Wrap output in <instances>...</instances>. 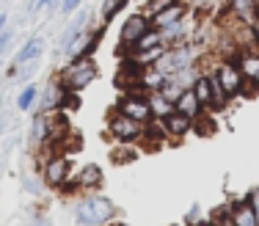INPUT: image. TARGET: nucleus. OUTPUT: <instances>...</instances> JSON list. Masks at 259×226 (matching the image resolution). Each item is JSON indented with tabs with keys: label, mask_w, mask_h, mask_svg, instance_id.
<instances>
[{
	"label": "nucleus",
	"mask_w": 259,
	"mask_h": 226,
	"mask_svg": "<svg viewBox=\"0 0 259 226\" xmlns=\"http://www.w3.org/2000/svg\"><path fill=\"white\" fill-rule=\"evenodd\" d=\"M97 75H100V66H97L94 58H77V61H69V66L61 72L58 80L64 85V91L77 94V91L89 88L97 80Z\"/></svg>",
	"instance_id": "f257e3e1"
},
{
	"label": "nucleus",
	"mask_w": 259,
	"mask_h": 226,
	"mask_svg": "<svg viewBox=\"0 0 259 226\" xmlns=\"http://www.w3.org/2000/svg\"><path fill=\"white\" fill-rule=\"evenodd\" d=\"M196 64V50L188 44V41H182V44H171L163 50V56H160L155 64L157 72H163L165 77H174L180 69H188V66Z\"/></svg>",
	"instance_id": "f03ea898"
},
{
	"label": "nucleus",
	"mask_w": 259,
	"mask_h": 226,
	"mask_svg": "<svg viewBox=\"0 0 259 226\" xmlns=\"http://www.w3.org/2000/svg\"><path fill=\"white\" fill-rule=\"evenodd\" d=\"M108 135L113 138L116 144H144L146 135V124H138V121L127 119L124 113L119 111H110L108 116Z\"/></svg>",
	"instance_id": "7ed1b4c3"
},
{
	"label": "nucleus",
	"mask_w": 259,
	"mask_h": 226,
	"mask_svg": "<svg viewBox=\"0 0 259 226\" xmlns=\"http://www.w3.org/2000/svg\"><path fill=\"white\" fill-rule=\"evenodd\" d=\"M212 75H215V80L224 85L229 100H237L240 94H245V77L234 58H218V64L212 66Z\"/></svg>",
	"instance_id": "20e7f679"
},
{
	"label": "nucleus",
	"mask_w": 259,
	"mask_h": 226,
	"mask_svg": "<svg viewBox=\"0 0 259 226\" xmlns=\"http://www.w3.org/2000/svg\"><path fill=\"white\" fill-rule=\"evenodd\" d=\"M72 176V160L66 157V152H53L41 160V182L47 188H64L66 179Z\"/></svg>",
	"instance_id": "39448f33"
},
{
	"label": "nucleus",
	"mask_w": 259,
	"mask_h": 226,
	"mask_svg": "<svg viewBox=\"0 0 259 226\" xmlns=\"http://www.w3.org/2000/svg\"><path fill=\"white\" fill-rule=\"evenodd\" d=\"M152 30V20L144 14V11H138V14H130L124 20V25L119 30V47L121 53H127L130 47L135 44V41H141L146 33Z\"/></svg>",
	"instance_id": "423d86ee"
},
{
	"label": "nucleus",
	"mask_w": 259,
	"mask_h": 226,
	"mask_svg": "<svg viewBox=\"0 0 259 226\" xmlns=\"http://www.w3.org/2000/svg\"><path fill=\"white\" fill-rule=\"evenodd\" d=\"M113 111L124 113L127 119L138 121V124H149V121H155L152 119V111H149V102H146V94H121Z\"/></svg>",
	"instance_id": "0eeeda50"
},
{
	"label": "nucleus",
	"mask_w": 259,
	"mask_h": 226,
	"mask_svg": "<svg viewBox=\"0 0 259 226\" xmlns=\"http://www.w3.org/2000/svg\"><path fill=\"white\" fill-rule=\"evenodd\" d=\"M83 201H85V207H89V212H91V218H94L97 226H110L116 221V215H119L116 201L102 196V193H85Z\"/></svg>",
	"instance_id": "6e6552de"
},
{
	"label": "nucleus",
	"mask_w": 259,
	"mask_h": 226,
	"mask_svg": "<svg viewBox=\"0 0 259 226\" xmlns=\"http://www.w3.org/2000/svg\"><path fill=\"white\" fill-rule=\"evenodd\" d=\"M240 72H243L245 77V94H256L259 91V47H245V50H240L237 56Z\"/></svg>",
	"instance_id": "1a4fd4ad"
},
{
	"label": "nucleus",
	"mask_w": 259,
	"mask_h": 226,
	"mask_svg": "<svg viewBox=\"0 0 259 226\" xmlns=\"http://www.w3.org/2000/svg\"><path fill=\"white\" fill-rule=\"evenodd\" d=\"M100 39H102V28H85L83 33L72 41V47L66 50V56H69L72 61L91 58V53H94V47L100 44Z\"/></svg>",
	"instance_id": "9d476101"
},
{
	"label": "nucleus",
	"mask_w": 259,
	"mask_h": 226,
	"mask_svg": "<svg viewBox=\"0 0 259 226\" xmlns=\"http://www.w3.org/2000/svg\"><path fill=\"white\" fill-rule=\"evenodd\" d=\"M188 11H190V9H188V6L182 3V0H174V3L168 6V9H163V11H160V14L149 17V20H152V28L163 33V30H168V28L180 25V22L185 20V17H188Z\"/></svg>",
	"instance_id": "9b49d317"
},
{
	"label": "nucleus",
	"mask_w": 259,
	"mask_h": 226,
	"mask_svg": "<svg viewBox=\"0 0 259 226\" xmlns=\"http://www.w3.org/2000/svg\"><path fill=\"white\" fill-rule=\"evenodd\" d=\"M45 47H47V41L41 39V36H30L25 44L17 50V56H14V69H11V75H14L20 66H28V64H33V61H39L41 56H45Z\"/></svg>",
	"instance_id": "f8f14e48"
},
{
	"label": "nucleus",
	"mask_w": 259,
	"mask_h": 226,
	"mask_svg": "<svg viewBox=\"0 0 259 226\" xmlns=\"http://www.w3.org/2000/svg\"><path fill=\"white\" fill-rule=\"evenodd\" d=\"M89 20H91V14H89V9H80L75 11V17H72V22L64 28V33H61V39H58V47H61V53H66L72 47V41L77 39L80 33H83L85 28H91L89 25Z\"/></svg>",
	"instance_id": "ddd939ff"
},
{
	"label": "nucleus",
	"mask_w": 259,
	"mask_h": 226,
	"mask_svg": "<svg viewBox=\"0 0 259 226\" xmlns=\"http://www.w3.org/2000/svg\"><path fill=\"white\" fill-rule=\"evenodd\" d=\"M64 97H66V91H64V85H61V80L55 77L47 88L39 91V113H55V111H61Z\"/></svg>",
	"instance_id": "4468645a"
},
{
	"label": "nucleus",
	"mask_w": 259,
	"mask_h": 226,
	"mask_svg": "<svg viewBox=\"0 0 259 226\" xmlns=\"http://www.w3.org/2000/svg\"><path fill=\"white\" fill-rule=\"evenodd\" d=\"M256 11H259L256 0H226L224 17H226V20H237V22L251 25V20L256 17Z\"/></svg>",
	"instance_id": "2eb2a0df"
},
{
	"label": "nucleus",
	"mask_w": 259,
	"mask_h": 226,
	"mask_svg": "<svg viewBox=\"0 0 259 226\" xmlns=\"http://www.w3.org/2000/svg\"><path fill=\"white\" fill-rule=\"evenodd\" d=\"M160 121H163L165 135H168L171 141H182V138L193 130V119H188V116H182V113H177V111L168 113L165 119H160Z\"/></svg>",
	"instance_id": "dca6fc26"
},
{
	"label": "nucleus",
	"mask_w": 259,
	"mask_h": 226,
	"mask_svg": "<svg viewBox=\"0 0 259 226\" xmlns=\"http://www.w3.org/2000/svg\"><path fill=\"white\" fill-rule=\"evenodd\" d=\"M174 111L182 113V116H188V119H199V116L204 113V108H201V102H199V97H196L193 88H185L182 97L174 102Z\"/></svg>",
	"instance_id": "f3484780"
},
{
	"label": "nucleus",
	"mask_w": 259,
	"mask_h": 226,
	"mask_svg": "<svg viewBox=\"0 0 259 226\" xmlns=\"http://www.w3.org/2000/svg\"><path fill=\"white\" fill-rule=\"evenodd\" d=\"M229 207H232V226H259L248 199H234L229 201Z\"/></svg>",
	"instance_id": "a211bd4d"
},
{
	"label": "nucleus",
	"mask_w": 259,
	"mask_h": 226,
	"mask_svg": "<svg viewBox=\"0 0 259 226\" xmlns=\"http://www.w3.org/2000/svg\"><path fill=\"white\" fill-rule=\"evenodd\" d=\"M75 179H77L80 191H85V193H89V191H97V188L102 185V168L97 166V163H85Z\"/></svg>",
	"instance_id": "6ab92c4d"
},
{
	"label": "nucleus",
	"mask_w": 259,
	"mask_h": 226,
	"mask_svg": "<svg viewBox=\"0 0 259 226\" xmlns=\"http://www.w3.org/2000/svg\"><path fill=\"white\" fill-rule=\"evenodd\" d=\"M165 80H168V77H165L163 72H157L155 66H146V69L141 72V91H144V94L160 91V88L165 85Z\"/></svg>",
	"instance_id": "aec40b11"
},
{
	"label": "nucleus",
	"mask_w": 259,
	"mask_h": 226,
	"mask_svg": "<svg viewBox=\"0 0 259 226\" xmlns=\"http://www.w3.org/2000/svg\"><path fill=\"white\" fill-rule=\"evenodd\" d=\"M146 102H149V111H152V119H165L168 113H174V102H168L160 91H152L146 94Z\"/></svg>",
	"instance_id": "412c9836"
},
{
	"label": "nucleus",
	"mask_w": 259,
	"mask_h": 226,
	"mask_svg": "<svg viewBox=\"0 0 259 226\" xmlns=\"http://www.w3.org/2000/svg\"><path fill=\"white\" fill-rule=\"evenodd\" d=\"M193 91H196V97H199V102H201V108H209L212 111V75H207V72H201L199 75V80L193 83Z\"/></svg>",
	"instance_id": "4be33fe9"
},
{
	"label": "nucleus",
	"mask_w": 259,
	"mask_h": 226,
	"mask_svg": "<svg viewBox=\"0 0 259 226\" xmlns=\"http://www.w3.org/2000/svg\"><path fill=\"white\" fill-rule=\"evenodd\" d=\"M39 102V85L33 83H25L17 94V111H30V108Z\"/></svg>",
	"instance_id": "5701e85b"
},
{
	"label": "nucleus",
	"mask_w": 259,
	"mask_h": 226,
	"mask_svg": "<svg viewBox=\"0 0 259 226\" xmlns=\"http://www.w3.org/2000/svg\"><path fill=\"white\" fill-rule=\"evenodd\" d=\"M133 160H138V149L133 144H116V149H113L116 166H124V163H133Z\"/></svg>",
	"instance_id": "b1692460"
},
{
	"label": "nucleus",
	"mask_w": 259,
	"mask_h": 226,
	"mask_svg": "<svg viewBox=\"0 0 259 226\" xmlns=\"http://www.w3.org/2000/svg\"><path fill=\"white\" fill-rule=\"evenodd\" d=\"M130 3V0H105L102 3V9H100V17H102V22H110L116 14H119L121 9Z\"/></svg>",
	"instance_id": "393cba45"
},
{
	"label": "nucleus",
	"mask_w": 259,
	"mask_h": 226,
	"mask_svg": "<svg viewBox=\"0 0 259 226\" xmlns=\"http://www.w3.org/2000/svg\"><path fill=\"white\" fill-rule=\"evenodd\" d=\"M72 212H75V223H77V226H97V223H94V218H91V212H89V207H85V201H83V199H80L77 204H75V210H72Z\"/></svg>",
	"instance_id": "a878e982"
},
{
	"label": "nucleus",
	"mask_w": 259,
	"mask_h": 226,
	"mask_svg": "<svg viewBox=\"0 0 259 226\" xmlns=\"http://www.w3.org/2000/svg\"><path fill=\"white\" fill-rule=\"evenodd\" d=\"M171 3H174V0H149V3L144 6V14H146V17H155V14H160L163 9H168Z\"/></svg>",
	"instance_id": "bb28decb"
},
{
	"label": "nucleus",
	"mask_w": 259,
	"mask_h": 226,
	"mask_svg": "<svg viewBox=\"0 0 259 226\" xmlns=\"http://www.w3.org/2000/svg\"><path fill=\"white\" fill-rule=\"evenodd\" d=\"M80 9H83V0H61V3H58V11L64 17L75 14V11H80Z\"/></svg>",
	"instance_id": "cd10ccee"
},
{
	"label": "nucleus",
	"mask_w": 259,
	"mask_h": 226,
	"mask_svg": "<svg viewBox=\"0 0 259 226\" xmlns=\"http://www.w3.org/2000/svg\"><path fill=\"white\" fill-rule=\"evenodd\" d=\"M199 215H201V207L193 204V207L188 210V215H185V226H193V221L199 223Z\"/></svg>",
	"instance_id": "c85d7f7f"
},
{
	"label": "nucleus",
	"mask_w": 259,
	"mask_h": 226,
	"mask_svg": "<svg viewBox=\"0 0 259 226\" xmlns=\"http://www.w3.org/2000/svg\"><path fill=\"white\" fill-rule=\"evenodd\" d=\"M245 199H248L251 210H254V215H256V221H259V188H254V191H251Z\"/></svg>",
	"instance_id": "c756f323"
},
{
	"label": "nucleus",
	"mask_w": 259,
	"mask_h": 226,
	"mask_svg": "<svg viewBox=\"0 0 259 226\" xmlns=\"http://www.w3.org/2000/svg\"><path fill=\"white\" fill-rule=\"evenodd\" d=\"M11 39H14V30H9V28H6L3 33H0V56H3V53H6V47L11 44Z\"/></svg>",
	"instance_id": "7c9ffc66"
},
{
	"label": "nucleus",
	"mask_w": 259,
	"mask_h": 226,
	"mask_svg": "<svg viewBox=\"0 0 259 226\" xmlns=\"http://www.w3.org/2000/svg\"><path fill=\"white\" fill-rule=\"evenodd\" d=\"M25 188H28L30 193H41L45 182H41V179H36V176H28V179H25Z\"/></svg>",
	"instance_id": "2f4dec72"
},
{
	"label": "nucleus",
	"mask_w": 259,
	"mask_h": 226,
	"mask_svg": "<svg viewBox=\"0 0 259 226\" xmlns=\"http://www.w3.org/2000/svg\"><path fill=\"white\" fill-rule=\"evenodd\" d=\"M58 3L61 0H36V9H58Z\"/></svg>",
	"instance_id": "473e14b6"
},
{
	"label": "nucleus",
	"mask_w": 259,
	"mask_h": 226,
	"mask_svg": "<svg viewBox=\"0 0 259 226\" xmlns=\"http://www.w3.org/2000/svg\"><path fill=\"white\" fill-rule=\"evenodd\" d=\"M251 33H254V41H256V47H259V11H256L254 20H251Z\"/></svg>",
	"instance_id": "72a5a7b5"
},
{
	"label": "nucleus",
	"mask_w": 259,
	"mask_h": 226,
	"mask_svg": "<svg viewBox=\"0 0 259 226\" xmlns=\"http://www.w3.org/2000/svg\"><path fill=\"white\" fill-rule=\"evenodd\" d=\"M36 226H53V221L47 215H39V218H36Z\"/></svg>",
	"instance_id": "f704fd0d"
},
{
	"label": "nucleus",
	"mask_w": 259,
	"mask_h": 226,
	"mask_svg": "<svg viewBox=\"0 0 259 226\" xmlns=\"http://www.w3.org/2000/svg\"><path fill=\"white\" fill-rule=\"evenodd\" d=\"M6 22H9V14H6V11H0V33L6 30Z\"/></svg>",
	"instance_id": "c9c22d12"
},
{
	"label": "nucleus",
	"mask_w": 259,
	"mask_h": 226,
	"mask_svg": "<svg viewBox=\"0 0 259 226\" xmlns=\"http://www.w3.org/2000/svg\"><path fill=\"white\" fill-rule=\"evenodd\" d=\"M256 3H259V0H256Z\"/></svg>",
	"instance_id": "e433bc0d"
}]
</instances>
